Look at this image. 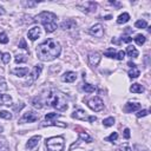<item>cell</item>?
I'll use <instances>...</instances> for the list:
<instances>
[{
	"label": "cell",
	"instance_id": "43",
	"mask_svg": "<svg viewBox=\"0 0 151 151\" xmlns=\"http://www.w3.org/2000/svg\"><path fill=\"white\" fill-rule=\"evenodd\" d=\"M122 41L123 42H130V41H132V38L129 35H125V37H122Z\"/></svg>",
	"mask_w": 151,
	"mask_h": 151
},
{
	"label": "cell",
	"instance_id": "19",
	"mask_svg": "<svg viewBox=\"0 0 151 151\" xmlns=\"http://www.w3.org/2000/svg\"><path fill=\"white\" fill-rule=\"evenodd\" d=\"M74 26H76V21L74 20H71V19L61 22V25H60V27L63 29H70V28H73Z\"/></svg>",
	"mask_w": 151,
	"mask_h": 151
},
{
	"label": "cell",
	"instance_id": "18",
	"mask_svg": "<svg viewBox=\"0 0 151 151\" xmlns=\"http://www.w3.org/2000/svg\"><path fill=\"white\" fill-rule=\"evenodd\" d=\"M126 53H127V55L131 57V58H137L138 54H139L138 51L136 50V47L132 46V45H129V46L126 47Z\"/></svg>",
	"mask_w": 151,
	"mask_h": 151
},
{
	"label": "cell",
	"instance_id": "25",
	"mask_svg": "<svg viewBox=\"0 0 151 151\" xmlns=\"http://www.w3.org/2000/svg\"><path fill=\"white\" fill-rule=\"evenodd\" d=\"M60 116H61L60 113H54V112L47 113V114L45 116V122H51L52 119H57V118H59Z\"/></svg>",
	"mask_w": 151,
	"mask_h": 151
},
{
	"label": "cell",
	"instance_id": "4",
	"mask_svg": "<svg viewBox=\"0 0 151 151\" xmlns=\"http://www.w3.org/2000/svg\"><path fill=\"white\" fill-rule=\"evenodd\" d=\"M64 138L63 137H51L46 139V149L47 151H63L64 149Z\"/></svg>",
	"mask_w": 151,
	"mask_h": 151
},
{
	"label": "cell",
	"instance_id": "1",
	"mask_svg": "<svg viewBox=\"0 0 151 151\" xmlns=\"http://www.w3.org/2000/svg\"><path fill=\"white\" fill-rule=\"evenodd\" d=\"M61 47L59 45V42L52 38L45 40L44 42H41L39 46H37V55L40 60L42 61H51L54 58H57L60 54Z\"/></svg>",
	"mask_w": 151,
	"mask_h": 151
},
{
	"label": "cell",
	"instance_id": "6",
	"mask_svg": "<svg viewBox=\"0 0 151 151\" xmlns=\"http://www.w3.org/2000/svg\"><path fill=\"white\" fill-rule=\"evenodd\" d=\"M72 118H76V119H79V120H87L88 123H93L97 120V117L94 116H87L85 111L83 110H76L73 113H72Z\"/></svg>",
	"mask_w": 151,
	"mask_h": 151
},
{
	"label": "cell",
	"instance_id": "45",
	"mask_svg": "<svg viewBox=\"0 0 151 151\" xmlns=\"http://www.w3.org/2000/svg\"><path fill=\"white\" fill-rule=\"evenodd\" d=\"M22 4H24V5H25V6H31V7H32V6H34V5H35V2H31V1H28V2H27V1H24V2H22Z\"/></svg>",
	"mask_w": 151,
	"mask_h": 151
},
{
	"label": "cell",
	"instance_id": "3",
	"mask_svg": "<svg viewBox=\"0 0 151 151\" xmlns=\"http://www.w3.org/2000/svg\"><path fill=\"white\" fill-rule=\"evenodd\" d=\"M55 19H57V15L52 12H47V11H44L41 12L40 14H38L35 17V20L41 22L46 29V32L48 33H52L55 31L57 28V22H55Z\"/></svg>",
	"mask_w": 151,
	"mask_h": 151
},
{
	"label": "cell",
	"instance_id": "39",
	"mask_svg": "<svg viewBox=\"0 0 151 151\" xmlns=\"http://www.w3.org/2000/svg\"><path fill=\"white\" fill-rule=\"evenodd\" d=\"M8 87H7V84L4 79H0V91H6Z\"/></svg>",
	"mask_w": 151,
	"mask_h": 151
},
{
	"label": "cell",
	"instance_id": "15",
	"mask_svg": "<svg viewBox=\"0 0 151 151\" xmlns=\"http://www.w3.org/2000/svg\"><path fill=\"white\" fill-rule=\"evenodd\" d=\"M139 109H140V104H139V103H131V101H129V103H126L125 106H124V111L127 112V113L133 112V111H137V110H139Z\"/></svg>",
	"mask_w": 151,
	"mask_h": 151
},
{
	"label": "cell",
	"instance_id": "28",
	"mask_svg": "<svg viewBox=\"0 0 151 151\" xmlns=\"http://www.w3.org/2000/svg\"><path fill=\"white\" fill-rule=\"evenodd\" d=\"M113 124H114V118L113 117H109V118H106V119L103 120V125L106 126V127H110Z\"/></svg>",
	"mask_w": 151,
	"mask_h": 151
},
{
	"label": "cell",
	"instance_id": "30",
	"mask_svg": "<svg viewBox=\"0 0 151 151\" xmlns=\"http://www.w3.org/2000/svg\"><path fill=\"white\" fill-rule=\"evenodd\" d=\"M134 26L137 28H146L147 27V22L145 20H138V21H136Z\"/></svg>",
	"mask_w": 151,
	"mask_h": 151
},
{
	"label": "cell",
	"instance_id": "2",
	"mask_svg": "<svg viewBox=\"0 0 151 151\" xmlns=\"http://www.w3.org/2000/svg\"><path fill=\"white\" fill-rule=\"evenodd\" d=\"M46 105L47 106H51V107H54L55 110L63 112V111H66L68 105H67V99L65 97L64 93H61L60 91H57V90H51L48 93H47V97H46Z\"/></svg>",
	"mask_w": 151,
	"mask_h": 151
},
{
	"label": "cell",
	"instance_id": "14",
	"mask_svg": "<svg viewBox=\"0 0 151 151\" xmlns=\"http://www.w3.org/2000/svg\"><path fill=\"white\" fill-rule=\"evenodd\" d=\"M40 139H41L40 136H33V137H31V138L28 139L27 144H26V147H27L28 150H33V149L39 144V140H40Z\"/></svg>",
	"mask_w": 151,
	"mask_h": 151
},
{
	"label": "cell",
	"instance_id": "27",
	"mask_svg": "<svg viewBox=\"0 0 151 151\" xmlns=\"http://www.w3.org/2000/svg\"><path fill=\"white\" fill-rule=\"evenodd\" d=\"M32 105H33L35 109H41V107H42V103H41L40 98H38V97H35V98L32 99Z\"/></svg>",
	"mask_w": 151,
	"mask_h": 151
},
{
	"label": "cell",
	"instance_id": "20",
	"mask_svg": "<svg viewBox=\"0 0 151 151\" xmlns=\"http://www.w3.org/2000/svg\"><path fill=\"white\" fill-rule=\"evenodd\" d=\"M130 91L132 93H142V92H144V87L140 84H132L130 87Z\"/></svg>",
	"mask_w": 151,
	"mask_h": 151
},
{
	"label": "cell",
	"instance_id": "36",
	"mask_svg": "<svg viewBox=\"0 0 151 151\" xmlns=\"http://www.w3.org/2000/svg\"><path fill=\"white\" fill-rule=\"evenodd\" d=\"M0 151H8V145L5 140H0Z\"/></svg>",
	"mask_w": 151,
	"mask_h": 151
},
{
	"label": "cell",
	"instance_id": "41",
	"mask_svg": "<svg viewBox=\"0 0 151 151\" xmlns=\"http://www.w3.org/2000/svg\"><path fill=\"white\" fill-rule=\"evenodd\" d=\"M125 58V52L124 51H118L117 52V58L116 59H118V60H123Z\"/></svg>",
	"mask_w": 151,
	"mask_h": 151
},
{
	"label": "cell",
	"instance_id": "22",
	"mask_svg": "<svg viewBox=\"0 0 151 151\" xmlns=\"http://www.w3.org/2000/svg\"><path fill=\"white\" fill-rule=\"evenodd\" d=\"M11 101H12L11 96H8V94H1L0 93V105H4V104L9 105Z\"/></svg>",
	"mask_w": 151,
	"mask_h": 151
},
{
	"label": "cell",
	"instance_id": "5",
	"mask_svg": "<svg viewBox=\"0 0 151 151\" xmlns=\"http://www.w3.org/2000/svg\"><path fill=\"white\" fill-rule=\"evenodd\" d=\"M87 106L91 110H93L96 112H99L104 109V103L99 97H92L91 99L87 100Z\"/></svg>",
	"mask_w": 151,
	"mask_h": 151
},
{
	"label": "cell",
	"instance_id": "24",
	"mask_svg": "<svg viewBox=\"0 0 151 151\" xmlns=\"http://www.w3.org/2000/svg\"><path fill=\"white\" fill-rule=\"evenodd\" d=\"M83 90H84L85 92H87V93H93V92L96 91V87H94L93 85H91V84L85 83V84H83Z\"/></svg>",
	"mask_w": 151,
	"mask_h": 151
},
{
	"label": "cell",
	"instance_id": "42",
	"mask_svg": "<svg viewBox=\"0 0 151 151\" xmlns=\"http://www.w3.org/2000/svg\"><path fill=\"white\" fill-rule=\"evenodd\" d=\"M134 150H136V151H149V149L145 147L144 145H142V146H140V145H136V146H134Z\"/></svg>",
	"mask_w": 151,
	"mask_h": 151
},
{
	"label": "cell",
	"instance_id": "26",
	"mask_svg": "<svg viewBox=\"0 0 151 151\" xmlns=\"http://www.w3.org/2000/svg\"><path fill=\"white\" fill-rule=\"evenodd\" d=\"M133 39H134V41L137 42V45H139V46H142V45L145 42V40H146V38H145L143 34H137Z\"/></svg>",
	"mask_w": 151,
	"mask_h": 151
},
{
	"label": "cell",
	"instance_id": "29",
	"mask_svg": "<svg viewBox=\"0 0 151 151\" xmlns=\"http://www.w3.org/2000/svg\"><path fill=\"white\" fill-rule=\"evenodd\" d=\"M79 138L83 139V140H85V142H87V143H91V142H92V138H91L86 132H84V131L79 132Z\"/></svg>",
	"mask_w": 151,
	"mask_h": 151
},
{
	"label": "cell",
	"instance_id": "9",
	"mask_svg": "<svg viewBox=\"0 0 151 151\" xmlns=\"http://www.w3.org/2000/svg\"><path fill=\"white\" fill-rule=\"evenodd\" d=\"M37 120H38L37 113H34L33 111H27L19 119V123L20 124H24V123H33V122H37Z\"/></svg>",
	"mask_w": 151,
	"mask_h": 151
},
{
	"label": "cell",
	"instance_id": "40",
	"mask_svg": "<svg viewBox=\"0 0 151 151\" xmlns=\"http://www.w3.org/2000/svg\"><path fill=\"white\" fill-rule=\"evenodd\" d=\"M149 114V110H142L137 113V118H140V117H145Z\"/></svg>",
	"mask_w": 151,
	"mask_h": 151
},
{
	"label": "cell",
	"instance_id": "17",
	"mask_svg": "<svg viewBox=\"0 0 151 151\" xmlns=\"http://www.w3.org/2000/svg\"><path fill=\"white\" fill-rule=\"evenodd\" d=\"M28 72V68L27 67H17V68H13L12 70V73L18 76V77H24L26 76V73Z\"/></svg>",
	"mask_w": 151,
	"mask_h": 151
},
{
	"label": "cell",
	"instance_id": "12",
	"mask_svg": "<svg viewBox=\"0 0 151 151\" xmlns=\"http://www.w3.org/2000/svg\"><path fill=\"white\" fill-rule=\"evenodd\" d=\"M40 34H41V32H40V27H39V26H34V27H32V28L28 31V33H27L28 38H29L32 41L37 40V39L40 37Z\"/></svg>",
	"mask_w": 151,
	"mask_h": 151
},
{
	"label": "cell",
	"instance_id": "7",
	"mask_svg": "<svg viewBox=\"0 0 151 151\" xmlns=\"http://www.w3.org/2000/svg\"><path fill=\"white\" fill-rule=\"evenodd\" d=\"M41 70H42V65H35L34 66V68L32 70V72L29 73V76L27 77V80H26V84L27 85H31L32 83H34L37 79H38V77H39V74H40V72H41Z\"/></svg>",
	"mask_w": 151,
	"mask_h": 151
},
{
	"label": "cell",
	"instance_id": "33",
	"mask_svg": "<svg viewBox=\"0 0 151 151\" xmlns=\"http://www.w3.org/2000/svg\"><path fill=\"white\" fill-rule=\"evenodd\" d=\"M8 42V37L5 32L0 33V44H7Z\"/></svg>",
	"mask_w": 151,
	"mask_h": 151
},
{
	"label": "cell",
	"instance_id": "13",
	"mask_svg": "<svg viewBox=\"0 0 151 151\" xmlns=\"http://www.w3.org/2000/svg\"><path fill=\"white\" fill-rule=\"evenodd\" d=\"M76 79H77V73L76 72H72V71L65 72L63 74V77H61V80L65 81V83H73Z\"/></svg>",
	"mask_w": 151,
	"mask_h": 151
},
{
	"label": "cell",
	"instance_id": "46",
	"mask_svg": "<svg viewBox=\"0 0 151 151\" xmlns=\"http://www.w3.org/2000/svg\"><path fill=\"white\" fill-rule=\"evenodd\" d=\"M2 130H4V129H2V126H0V133L2 132Z\"/></svg>",
	"mask_w": 151,
	"mask_h": 151
},
{
	"label": "cell",
	"instance_id": "21",
	"mask_svg": "<svg viewBox=\"0 0 151 151\" xmlns=\"http://www.w3.org/2000/svg\"><path fill=\"white\" fill-rule=\"evenodd\" d=\"M130 20V15H129V13H123V14H120L118 18H117V24H125V22H127Z\"/></svg>",
	"mask_w": 151,
	"mask_h": 151
},
{
	"label": "cell",
	"instance_id": "23",
	"mask_svg": "<svg viewBox=\"0 0 151 151\" xmlns=\"http://www.w3.org/2000/svg\"><path fill=\"white\" fill-rule=\"evenodd\" d=\"M104 54H105V57H107V58H117V51L114 50V48H107L105 52H104Z\"/></svg>",
	"mask_w": 151,
	"mask_h": 151
},
{
	"label": "cell",
	"instance_id": "37",
	"mask_svg": "<svg viewBox=\"0 0 151 151\" xmlns=\"http://www.w3.org/2000/svg\"><path fill=\"white\" fill-rule=\"evenodd\" d=\"M19 47H20V48H24V50H26V51H28V47H27V45H26V40H25L24 38L19 41Z\"/></svg>",
	"mask_w": 151,
	"mask_h": 151
},
{
	"label": "cell",
	"instance_id": "38",
	"mask_svg": "<svg viewBox=\"0 0 151 151\" xmlns=\"http://www.w3.org/2000/svg\"><path fill=\"white\" fill-rule=\"evenodd\" d=\"M118 151H131V147L127 144H123L118 147Z\"/></svg>",
	"mask_w": 151,
	"mask_h": 151
},
{
	"label": "cell",
	"instance_id": "8",
	"mask_svg": "<svg viewBox=\"0 0 151 151\" xmlns=\"http://www.w3.org/2000/svg\"><path fill=\"white\" fill-rule=\"evenodd\" d=\"M77 7L79 9H81L83 12H85V13H91V12H94L96 11L97 4L94 1H86L84 4H78Z\"/></svg>",
	"mask_w": 151,
	"mask_h": 151
},
{
	"label": "cell",
	"instance_id": "44",
	"mask_svg": "<svg viewBox=\"0 0 151 151\" xmlns=\"http://www.w3.org/2000/svg\"><path fill=\"white\" fill-rule=\"evenodd\" d=\"M124 138H125V139H129V138H130V130H129L127 127L124 130Z\"/></svg>",
	"mask_w": 151,
	"mask_h": 151
},
{
	"label": "cell",
	"instance_id": "31",
	"mask_svg": "<svg viewBox=\"0 0 151 151\" xmlns=\"http://www.w3.org/2000/svg\"><path fill=\"white\" fill-rule=\"evenodd\" d=\"M0 118H4V119H12V114L6 111V110H2L0 111Z\"/></svg>",
	"mask_w": 151,
	"mask_h": 151
},
{
	"label": "cell",
	"instance_id": "16",
	"mask_svg": "<svg viewBox=\"0 0 151 151\" xmlns=\"http://www.w3.org/2000/svg\"><path fill=\"white\" fill-rule=\"evenodd\" d=\"M129 66H131V68H130V71H129V77L132 78V79L137 78V77L140 74V71L138 70V67H137L134 64H132V63H129Z\"/></svg>",
	"mask_w": 151,
	"mask_h": 151
},
{
	"label": "cell",
	"instance_id": "32",
	"mask_svg": "<svg viewBox=\"0 0 151 151\" xmlns=\"http://www.w3.org/2000/svg\"><path fill=\"white\" fill-rule=\"evenodd\" d=\"M1 55H2V57H1L2 63H4V64H8L9 60H11V54H9V53H2Z\"/></svg>",
	"mask_w": 151,
	"mask_h": 151
},
{
	"label": "cell",
	"instance_id": "35",
	"mask_svg": "<svg viewBox=\"0 0 151 151\" xmlns=\"http://www.w3.org/2000/svg\"><path fill=\"white\" fill-rule=\"evenodd\" d=\"M27 60V58L25 55H17L15 57V63L17 64H20V63H25Z\"/></svg>",
	"mask_w": 151,
	"mask_h": 151
},
{
	"label": "cell",
	"instance_id": "10",
	"mask_svg": "<svg viewBox=\"0 0 151 151\" xmlns=\"http://www.w3.org/2000/svg\"><path fill=\"white\" fill-rule=\"evenodd\" d=\"M88 32H90L91 35H94V37H97V38H101V37L104 35V27H103L101 24H96V25H93V26L90 28Z\"/></svg>",
	"mask_w": 151,
	"mask_h": 151
},
{
	"label": "cell",
	"instance_id": "34",
	"mask_svg": "<svg viewBox=\"0 0 151 151\" xmlns=\"http://www.w3.org/2000/svg\"><path fill=\"white\" fill-rule=\"evenodd\" d=\"M117 138H118V133H117V132H112V133L106 138V140H107V142H114V140H117Z\"/></svg>",
	"mask_w": 151,
	"mask_h": 151
},
{
	"label": "cell",
	"instance_id": "11",
	"mask_svg": "<svg viewBox=\"0 0 151 151\" xmlns=\"http://www.w3.org/2000/svg\"><path fill=\"white\" fill-rule=\"evenodd\" d=\"M100 53L98 52H90L88 53V63L91 66H97L99 63H100Z\"/></svg>",
	"mask_w": 151,
	"mask_h": 151
}]
</instances>
